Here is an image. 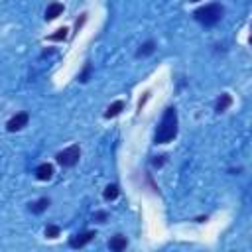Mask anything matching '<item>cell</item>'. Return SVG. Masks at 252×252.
I'll return each mask as SVG.
<instances>
[{"label": "cell", "mask_w": 252, "mask_h": 252, "mask_svg": "<svg viewBox=\"0 0 252 252\" xmlns=\"http://www.w3.org/2000/svg\"><path fill=\"white\" fill-rule=\"evenodd\" d=\"M177 136V111L174 107H168L164 111V116L156 128L154 142L156 144H168Z\"/></svg>", "instance_id": "obj_1"}, {"label": "cell", "mask_w": 252, "mask_h": 252, "mask_svg": "<svg viewBox=\"0 0 252 252\" xmlns=\"http://www.w3.org/2000/svg\"><path fill=\"white\" fill-rule=\"evenodd\" d=\"M126 246H128V240H126V236H122V234H116V236H113V238L109 240V248H111L113 252H122V250H126Z\"/></svg>", "instance_id": "obj_7"}, {"label": "cell", "mask_w": 252, "mask_h": 252, "mask_svg": "<svg viewBox=\"0 0 252 252\" xmlns=\"http://www.w3.org/2000/svg\"><path fill=\"white\" fill-rule=\"evenodd\" d=\"M36 177L39 181H49L54 177V166L52 164H41L36 168Z\"/></svg>", "instance_id": "obj_6"}, {"label": "cell", "mask_w": 252, "mask_h": 252, "mask_svg": "<svg viewBox=\"0 0 252 252\" xmlns=\"http://www.w3.org/2000/svg\"><path fill=\"white\" fill-rule=\"evenodd\" d=\"M67 32H69L67 28H59L56 34H52V36H49L47 39H49V41H63V39L67 38Z\"/></svg>", "instance_id": "obj_14"}, {"label": "cell", "mask_w": 252, "mask_h": 252, "mask_svg": "<svg viewBox=\"0 0 252 252\" xmlns=\"http://www.w3.org/2000/svg\"><path fill=\"white\" fill-rule=\"evenodd\" d=\"M193 2H199V0H193Z\"/></svg>", "instance_id": "obj_21"}, {"label": "cell", "mask_w": 252, "mask_h": 252, "mask_svg": "<svg viewBox=\"0 0 252 252\" xmlns=\"http://www.w3.org/2000/svg\"><path fill=\"white\" fill-rule=\"evenodd\" d=\"M223 14H225V8H223L219 2L205 4V6H201V8H197V10L193 12L195 20H197L199 24L207 26V28H211V26L219 24V22L223 20Z\"/></svg>", "instance_id": "obj_2"}, {"label": "cell", "mask_w": 252, "mask_h": 252, "mask_svg": "<svg viewBox=\"0 0 252 252\" xmlns=\"http://www.w3.org/2000/svg\"><path fill=\"white\" fill-rule=\"evenodd\" d=\"M231 105H233V97H231L229 93H223V95L219 97V100H217V105H215V111L221 115V113H225Z\"/></svg>", "instance_id": "obj_10"}, {"label": "cell", "mask_w": 252, "mask_h": 252, "mask_svg": "<svg viewBox=\"0 0 252 252\" xmlns=\"http://www.w3.org/2000/svg\"><path fill=\"white\" fill-rule=\"evenodd\" d=\"M122 111H124V103H122V100H116V103H113V105L107 109L105 118H115V116H118Z\"/></svg>", "instance_id": "obj_12"}, {"label": "cell", "mask_w": 252, "mask_h": 252, "mask_svg": "<svg viewBox=\"0 0 252 252\" xmlns=\"http://www.w3.org/2000/svg\"><path fill=\"white\" fill-rule=\"evenodd\" d=\"M95 236H97V233H95V231H85V233L73 234V236L69 238V246H71V248H83V246H85V244H89Z\"/></svg>", "instance_id": "obj_5"}, {"label": "cell", "mask_w": 252, "mask_h": 252, "mask_svg": "<svg viewBox=\"0 0 252 252\" xmlns=\"http://www.w3.org/2000/svg\"><path fill=\"white\" fill-rule=\"evenodd\" d=\"M47 207H49V199H47V197H41V199L34 201V203L30 205V211H32L34 215H41Z\"/></svg>", "instance_id": "obj_11"}, {"label": "cell", "mask_w": 252, "mask_h": 252, "mask_svg": "<svg viewBox=\"0 0 252 252\" xmlns=\"http://www.w3.org/2000/svg\"><path fill=\"white\" fill-rule=\"evenodd\" d=\"M79 158H81V150H79V146H77V144H73V146H69V148L61 150V152L56 156L58 164H59V166H63V168H73V166L79 162Z\"/></svg>", "instance_id": "obj_3"}, {"label": "cell", "mask_w": 252, "mask_h": 252, "mask_svg": "<svg viewBox=\"0 0 252 252\" xmlns=\"http://www.w3.org/2000/svg\"><path fill=\"white\" fill-rule=\"evenodd\" d=\"M59 233H61V231H59V227H56V225H47V227H45V236H47V238H58Z\"/></svg>", "instance_id": "obj_15"}, {"label": "cell", "mask_w": 252, "mask_h": 252, "mask_svg": "<svg viewBox=\"0 0 252 252\" xmlns=\"http://www.w3.org/2000/svg\"><path fill=\"white\" fill-rule=\"evenodd\" d=\"M61 14H63V4L61 2H52L45 8V20H56Z\"/></svg>", "instance_id": "obj_8"}, {"label": "cell", "mask_w": 252, "mask_h": 252, "mask_svg": "<svg viewBox=\"0 0 252 252\" xmlns=\"http://www.w3.org/2000/svg\"><path fill=\"white\" fill-rule=\"evenodd\" d=\"M28 120H30V115H28V113H18V115H14V116L6 122V130H8V132H18V130H22V128L28 124Z\"/></svg>", "instance_id": "obj_4"}, {"label": "cell", "mask_w": 252, "mask_h": 252, "mask_svg": "<svg viewBox=\"0 0 252 252\" xmlns=\"http://www.w3.org/2000/svg\"><path fill=\"white\" fill-rule=\"evenodd\" d=\"M152 164H154V166H156V168H160V166H162V164H164V156H158V158H156V160H154V162H152Z\"/></svg>", "instance_id": "obj_19"}, {"label": "cell", "mask_w": 252, "mask_h": 252, "mask_svg": "<svg viewBox=\"0 0 252 252\" xmlns=\"http://www.w3.org/2000/svg\"><path fill=\"white\" fill-rule=\"evenodd\" d=\"M250 45H252V36H250Z\"/></svg>", "instance_id": "obj_20"}, {"label": "cell", "mask_w": 252, "mask_h": 252, "mask_svg": "<svg viewBox=\"0 0 252 252\" xmlns=\"http://www.w3.org/2000/svg\"><path fill=\"white\" fill-rule=\"evenodd\" d=\"M91 69H93V67H91V63H87V65H85V69H83V71L79 73V81H81V83H87V81H89Z\"/></svg>", "instance_id": "obj_16"}, {"label": "cell", "mask_w": 252, "mask_h": 252, "mask_svg": "<svg viewBox=\"0 0 252 252\" xmlns=\"http://www.w3.org/2000/svg\"><path fill=\"white\" fill-rule=\"evenodd\" d=\"M85 20H87V14H81V18L75 22V32H79V30H81V26L85 24Z\"/></svg>", "instance_id": "obj_18"}, {"label": "cell", "mask_w": 252, "mask_h": 252, "mask_svg": "<svg viewBox=\"0 0 252 252\" xmlns=\"http://www.w3.org/2000/svg\"><path fill=\"white\" fill-rule=\"evenodd\" d=\"M154 52H156V41L148 39L146 43H142V45H140V49L136 52V58H148V56H152Z\"/></svg>", "instance_id": "obj_9"}, {"label": "cell", "mask_w": 252, "mask_h": 252, "mask_svg": "<svg viewBox=\"0 0 252 252\" xmlns=\"http://www.w3.org/2000/svg\"><path fill=\"white\" fill-rule=\"evenodd\" d=\"M107 217H109V215H107L105 211H97V213L93 215V221H95V223H105Z\"/></svg>", "instance_id": "obj_17"}, {"label": "cell", "mask_w": 252, "mask_h": 252, "mask_svg": "<svg viewBox=\"0 0 252 252\" xmlns=\"http://www.w3.org/2000/svg\"><path fill=\"white\" fill-rule=\"evenodd\" d=\"M118 185H107V189H105V193H103V197H105V201H115L116 197H118Z\"/></svg>", "instance_id": "obj_13"}]
</instances>
